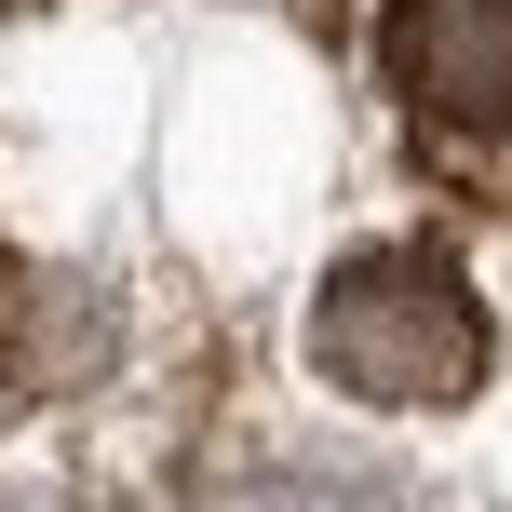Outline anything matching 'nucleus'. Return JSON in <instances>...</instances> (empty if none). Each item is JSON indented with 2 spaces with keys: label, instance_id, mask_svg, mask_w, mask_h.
I'll list each match as a JSON object with an SVG mask.
<instances>
[{
  "label": "nucleus",
  "instance_id": "2",
  "mask_svg": "<svg viewBox=\"0 0 512 512\" xmlns=\"http://www.w3.org/2000/svg\"><path fill=\"white\" fill-rule=\"evenodd\" d=\"M378 54L405 81V108H432V122L459 135L512 122V0H391Z\"/></svg>",
  "mask_w": 512,
  "mask_h": 512
},
{
  "label": "nucleus",
  "instance_id": "1",
  "mask_svg": "<svg viewBox=\"0 0 512 512\" xmlns=\"http://www.w3.org/2000/svg\"><path fill=\"white\" fill-rule=\"evenodd\" d=\"M310 351H324V378L364 391V405H459V391H486V297H472L445 256L378 243V256H351V270L324 283Z\"/></svg>",
  "mask_w": 512,
  "mask_h": 512
}]
</instances>
